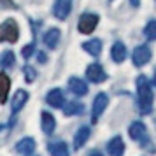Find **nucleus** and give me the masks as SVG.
<instances>
[{
    "label": "nucleus",
    "mask_w": 156,
    "mask_h": 156,
    "mask_svg": "<svg viewBox=\"0 0 156 156\" xmlns=\"http://www.w3.org/2000/svg\"><path fill=\"white\" fill-rule=\"evenodd\" d=\"M137 98H139V109L142 114H149L153 111V91L146 76L137 77Z\"/></svg>",
    "instance_id": "nucleus-1"
},
{
    "label": "nucleus",
    "mask_w": 156,
    "mask_h": 156,
    "mask_svg": "<svg viewBox=\"0 0 156 156\" xmlns=\"http://www.w3.org/2000/svg\"><path fill=\"white\" fill-rule=\"evenodd\" d=\"M20 39V28L14 20H5L0 25V42H16Z\"/></svg>",
    "instance_id": "nucleus-2"
},
{
    "label": "nucleus",
    "mask_w": 156,
    "mask_h": 156,
    "mask_svg": "<svg viewBox=\"0 0 156 156\" xmlns=\"http://www.w3.org/2000/svg\"><path fill=\"white\" fill-rule=\"evenodd\" d=\"M128 133H130V137H132L133 140L139 142L142 147H147V146H149L147 130H146V125H144V123H140V121H135V123H132V125H130V128H128Z\"/></svg>",
    "instance_id": "nucleus-3"
},
{
    "label": "nucleus",
    "mask_w": 156,
    "mask_h": 156,
    "mask_svg": "<svg viewBox=\"0 0 156 156\" xmlns=\"http://www.w3.org/2000/svg\"><path fill=\"white\" fill-rule=\"evenodd\" d=\"M97 25H98V16L93 12H84L79 18V32L81 34H91Z\"/></svg>",
    "instance_id": "nucleus-4"
},
{
    "label": "nucleus",
    "mask_w": 156,
    "mask_h": 156,
    "mask_svg": "<svg viewBox=\"0 0 156 156\" xmlns=\"http://www.w3.org/2000/svg\"><path fill=\"white\" fill-rule=\"evenodd\" d=\"M107 104H109V98H107L105 93H98L95 100H93V109H91V121L93 123H97L98 118L102 116V112L105 111Z\"/></svg>",
    "instance_id": "nucleus-5"
},
{
    "label": "nucleus",
    "mask_w": 156,
    "mask_h": 156,
    "mask_svg": "<svg viewBox=\"0 0 156 156\" xmlns=\"http://www.w3.org/2000/svg\"><path fill=\"white\" fill-rule=\"evenodd\" d=\"M86 77H88V81L98 84V83H104V81L107 79V74H105L104 67H102L100 63H91L88 69H86Z\"/></svg>",
    "instance_id": "nucleus-6"
},
{
    "label": "nucleus",
    "mask_w": 156,
    "mask_h": 156,
    "mask_svg": "<svg viewBox=\"0 0 156 156\" xmlns=\"http://www.w3.org/2000/svg\"><path fill=\"white\" fill-rule=\"evenodd\" d=\"M132 60H133V65L135 67H142L146 65L151 60V49L147 46H139L133 49V55H132Z\"/></svg>",
    "instance_id": "nucleus-7"
},
{
    "label": "nucleus",
    "mask_w": 156,
    "mask_h": 156,
    "mask_svg": "<svg viewBox=\"0 0 156 156\" xmlns=\"http://www.w3.org/2000/svg\"><path fill=\"white\" fill-rule=\"evenodd\" d=\"M72 11V0H56L55 7H53V14L58 20H67Z\"/></svg>",
    "instance_id": "nucleus-8"
},
{
    "label": "nucleus",
    "mask_w": 156,
    "mask_h": 156,
    "mask_svg": "<svg viewBox=\"0 0 156 156\" xmlns=\"http://www.w3.org/2000/svg\"><path fill=\"white\" fill-rule=\"evenodd\" d=\"M27 102H28V93L25 91V90H18V91L14 93V97H12V107H11L12 114L20 112L23 107H25Z\"/></svg>",
    "instance_id": "nucleus-9"
},
{
    "label": "nucleus",
    "mask_w": 156,
    "mask_h": 156,
    "mask_svg": "<svg viewBox=\"0 0 156 156\" xmlns=\"http://www.w3.org/2000/svg\"><path fill=\"white\" fill-rule=\"evenodd\" d=\"M46 102H48L51 107H55V109H60V107H63V104H65L63 91H62V90H58V88L51 90V91L48 93V97H46Z\"/></svg>",
    "instance_id": "nucleus-10"
},
{
    "label": "nucleus",
    "mask_w": 156,
    "mask_h": 156,
    "mask_svg": "<svg viewBox=\"0 0 156 156\" xmlns=\"http://www.w3.org/2000/svg\"><path fill=\"white\" fill-rule=\"evenodd\" d=\"M69 90L74 95H77V97H84L86 93H88V84L79 77H70L69 79Z\"/></svg>",
    "instance_id": "nucleus-11"
},
{
    "label": "nucleus",
    "mask_w": 156,
    "mask_h": 156,
    "mask_svg": "<svg viewBox=\"0 0 156 156\" xmlns=\"http://www.w3.org/2000/svg\"><path fill=\"white\" fill-rule=\"evenodd\" d=\"M16 151L21 153V154H25V156L32 154V153L35 151V140H34L32 137H25V139H21V140L16 144Z\"/></svg>",
    "instance_id": "nucleus-12"
},
{
    "label": "nucleus",
    "mask_w": 156,
    "mask_h": 156,
    "mask_svg": "<svg viewBox=\"0 0 156 156\" xmlns=\"http://www.w3.org/2000/svg\"><path fill=\"white\" fill-rule=\"evenodd\" d=\"M107 151L111 156H123L125 153V142L121 137H114L112 140L107 144Z\"/></svg>",
    "instance_id": "nucleus-13"
},
{
    "label": "nucleus",
    "mask_w": 156,
    "mask_h": 156,
    "mask_svg": "<svg viewBox=\"0 0 156 156\" xmlns=\"http://www.w3.org/2000/svg\"><path fill=\"white\" fill-rule=\"evenodd\" d=\"M48 151H49L51 156H69V146L65 142H51L48 146Z\"/></svg>",
    "instance_id": "nucleus-14"
},
{
    "label": "nucleus",
    "mask_w": 156,
    "mask_h": 156,
    "mask_svg": "<svg viewBox=\"0 0 156 156\" xmlns=\"http://www.w3.org/2000/svg\"><path fill=\"white\" fill-rule=\"evenodd\" d=\"M9 88H11V79L7 74L0 72V104H5L9 95Z\"/></svg>",
    "instance_id": "nucleus-15"
},
{
    "label": "nucleus",
    "mask_w": 156,
    "mask_h": 156,
    "mask_svg": "<svg viewBox=\"0 0 156 156\" xmlns=\"http://www.w3.org/2000/svg\"><path fill=\"white\" fill-rule=\"evenodd\" d=\"M111 56L116 63H121V62H125V58H126V48H125V44L123 42H116L112 46V49H111Z\"/></svg>",
    "instance_id": "nucleus-16"
},
{
    "label": "nucleus",
    "mask_w": 156,
    "mask_h": 156,
    "mask_svg": "<svg viewBox=\"0 0 156 156\" xmlns=\"http://www.w3.org/2000/svg\"><path fill=\"white\" fill-rule=\"evenodd\" d=\"M56 128V121H55V116L49 112H42V132L46 135H51Z\"/></svg>",
    "instance_id": "nucleus-17"
},
{
    "label": "nucleus",
    "mask_w": 156,
    "mask_h": 156,
    "mask_svg": "<svg viewBox=\"0 0 156 156\" xmlns=\"http://www.w3.org/2000/svg\"><path fill=\"white\" fill-rule=\"evenodd\" d=\"M60 30L58 28H51L46 35H44V44L48 46V48H51V49H55L58 46V42H60Z\"/></svg>",
    "instance_id": "nucleus-18"
},
{
    "label": "nucleus",
    "mask_w": 156,
    "mask_h": 156,
    "mask_svg": "<svg viewBox=\"0 0 156 156\" xmlns=\"http://www.w3.org/2000/svg\"><path fill=\"white\" fill-rule=\"evenodd\" d=\"M90 128L88 126H83V128H79L77 130V133H76V139H74V147L76 149H81L83 146L86 144V140L90 139Z\"/></svg>",
    "instance_id": "nucleus-19"
},
{
    "label": "nucleus",
    "mask_w": 156,
    "mask_h": 156,
    "mask_svg": "<svg viewBox=\"0 0 156 156\" xmlns=\"http://www.w3.org/2000/svg\"><path fill=\"white\" fill-rule=\"evenodd\" d=\"M83 49H84L86 53H90L91 56H98L100 53H102V42H100L98 39L88 41V42L83 44Z\"/></svg>",
    "instance_id": "nucleus-20"
},
{
    "label": "nucleus",
    "mask_w": 156,
    "mask_h": 156,
    "mask_svg": "<svg viewBox=\"0 0 156 156\" xmlns=\"http://www.w3.org/2000/svg\"><path fill=\"white\" fill-rule=\"evenodd\" d=\"M84 112V105L79 102H69V105L63 107V114L65 116H76V114H83Z\"/></svg>",
    "instance_id": "nucleus-21"
},
{
    "label": "nucleus",
    "mask_w": 156,
    "mask_h": 156,
    "mask_svg": "<svg viewBox=\"0 0 156 156\" xmlns=\"http://www.w3.org/2000/svg\"><path fill=\"white\" fill-rule=\"evenodd\" d=\"M14 62H16V58H14V53H12V51H4V53H2V56H0V67H2V69L12 67Z\"/></svg>",
    "instance_id": "nucleus-22"
},
{
    "label": "nucleus",
    "mask_w": 156,
    "mask_h": 156,
    "mask_svg": "<svg viewBox=\"0 0 156 156\" xmlns=\"http://www.w3.org/2000/svg\"><path fill=\"white\" fill-rule=\"evenodd\" d=\"M144 34H146V37H147L149 41H156V20H153V21H149L146 25Z\"/></svg>",
    "instance_id": "nucleus-23"
},
{
    "label": "nucleus",
    "mask_w": 156,
    "mask_h": 156,
    "mask_svg": "<svg viewBox=\"0 0 156 156\" xmlns=\"http://www.w3.org/2000/svg\"><path fill=\"white\" fill-rule=\"evenodd\" d=\"M23 72H25V79H27V83H34L37 77V70L34 69V67H30V65H27L25 69H23Z\"/></svg>",
    "instance_id": "nucleus-24"
},
{
    "label": "nucleus",
    "mask_w": 156,
    "mask_h": 156,
    "mask_svg": "<svg viewBox=\"0 0 156 156\" xmlns=\"http://www.w3.org/2000/svg\"><path fill=\"white\" fill-rule=\"evenodd\" d=\"M32 53H34V42L28 44V46H25V48H23V51H21V55H23V58H25V60H28V58L32 56Z\"/></svg>",
    "instance_id": "nucleus-25"
},
{
    "label": "nucleus",
    "mask_w": 156,
    "mask_h": 156,
    "mask_svg": "<svg viewBox=\"0 0 156 156\" xmlns=\"http://www.w3.org/2000/svg\"><path fill=\"white\" fill-rule=\"evenodd\" d=\"M14 2L12 0H0V9H12Z\"/></svg>",
    "instance_id": "nucleus-26"
},
{
    "label": "nucleus",
    "mask_w": 156,
    "mask_h": 156,
    "mask_svg": "<svg viewBox=\"0 0 156 156\" xmlns=\"http://www.w3.org/2000/svg\"><path fill=\"white\" fill-rule=\"evenodd\" d=\"M37 60H39V63H46L48 62V56H46V53H37Z\"/></svg>",
    "instance_id": "nucleus-27"
},
{
    "label": "nucleus",
    "mask_w": 156,
    "mask_h": 156,
    "mask_svg": "<svg viewBox=\"0 0 156 156\" xmlns=\"http://www.w3.org/2000/svg\"><path fill=\"white\" fill-rule=\"evenodd\" d=\"M88 156H104V154H102L100 151H91V153H90Z\"/></svg>",
    "instance_id": "nucleus-28"
},
{
    "label": "nucleus",
    "mask_w": 156,
    "mask_h": 156,
    "mask_svg": "<svg viewBox=\"0 0 156 156\" xmlns=\"http://www.w3.org/2000/svg\"><path fill=\"white\" fill-rule=\"evenodd\" d=\"M130 2H132V5H133V7H137V5H139V0H130Z\"/></svg>",
    "instance_id": "nucleus-29"
},
{
    "label": "nucleus",
    "mask_w": 156,
    "mask_h": 156,
    "mask_svg": "<svg viewBox=\"0 0 156 156\" xmlns=\"http://www.w3.org/2000/svg\"><path fill=\"white\" fill-rule=\"evenodd\" d=\"M154 86H156V74H154Z\"/></svg>",
    "instance_id": "nucleus-30"
},
{
    "label": "nucleus",
    "mask_w": 156,
    "mask_h": 156,
    "mask_svg": "<svg viewBox=\"0 0 156 156\" xmlns=\"http://www.w3.org/2000/svg\"><path fill=\"white\" fill-rule=\"evenodd\" d=\"M2 128H4V126H2V125H0V132H2Z\"/></svg>",
    "instance_id": "nucleus-31"
}]
</instances>
